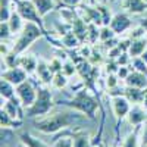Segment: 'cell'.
<instances>
[{"mask_svg":"<svg viewBox=\"0 0 147 147\" xmlns=\"http://www.w3.org/2000/svg\"><path fill=\"white\" fill-rule=\"evenodd\" d=\"M87 116L82 115L78 110H62V112H56L50 116H46L40 121H35V128L43 134H56L62 129H68L74 127L75 124L81 122V119H85Z\"/></svg>","mask_w":147,"mask_h":147,"instance_id":"obj_1","label":"cell"},{"mask_svg":"<svg viewBox=\"0 0 147 147\" xmlns=\"http://www.w3.org/2000/svg\"><path fill=\"white\" fill-rule=\"evenodd\" d=\"M57 105L66 106L69 109L78 110L82 115H85L88 119H96V112L100 107V102L96 96H93L88 88H81L75 93V96H72V99L69 100H60Z\"/></svg>","mask_w":147,"mask_h":147,"instance_id":"obj_2","label":"cell"},{"mask_svg":"<svg viewBox=\"0 0 147 147\" xmlns=\"http://www.w3.org/2000/svg\"><path fill=\"white\" fill-rule=\"evenodd\" d=\"M43 35H46V31L40 25H37L34 22H25V25H24L22 31L19 32V37H18L16 43L13 44V47H12L10 53L18 55V56L22 55L27 49L31 47L34 41L41 38Z\"/></svg>","mask_w":147,"mask_h":147,"instance_id":"obj_3","label":"cell"},{"mask_svg":"<svg viewBox=\"0 0 147 147\" xmlns=\"http://www.w3.org/2000/svg\"><path fill=\"white\" fill-rule=\"evenodd\" d=\"M53 96L47 87H37V99L32 106L25 109L28 118H40L47 115L53 109Z\"/></svg>","mask_w":147,"mask_h":147,"instance_id":"obj_4","label":"cell"},{"mask_svg":"<svg viewBox=\"0 0 147 147\" xmlns=\"http://www.w3.org/2000/svg\"><path fill=\"white\" fill-rule=\"evenodd\" d=\"M15 6H16L15 10L22 16V19L25 22H34L44 30L43 16L38 13L32 0H18V2H15Z\"/></svg>","mask_w":147,"mask_h":147,"instance_id":"obj_5","label":"cell"},{"mask_svg":"<svg viewBox=\"0 0 147 147\" xmlns=\"http://www.w3.org/2000/svg\"><path fill=\"white\" fill-rule=\"evenodd\" d=\"M16 97L21 100L24 109H27V107L32 106L37 99V87H34V84L30 80L24 81L22 84H19L16 87Z\"/></svg>","mask_w":147,"mask_h":147,"instance_id":"obj_6","label":"cell"},{"mask_svg":"<svg viewBox=\"0 0 147 147\" xmlns=\"http://www.w3.org/2000/svg\"><path fill=\"white\" fill-rule=\"evenodd\" d=\"M110 105H112V110H113V115L116 118V132H118V127L121 124V121L127 118L129 110H131V103L127 97L124 96H112L110 97Z\"/></svg>","mask_w":147,"mask_h":147,"instance_id":"obj_7","label":"cell"},{"mask_svg":"<svg viewBox=\"0 0 147 147\" xmlns=\"http://www.w3.org/2000/svg\"><path fill=\"white\" fill-rule=\"evenodd\" d=\"M2 78L12 82L15 87H18L19 84H22L24 81L28 80V74L21 66H15V68H7V69L2 71Z\"/></svg>","mask_w":147,"mask_h":147,"instance_id":"obj_8","label":"cell"},{"mask_svg":"<svg viewBox=\"0 0 147 147\" xmlns=\"http://www.w3.org/2000/svg\"><path fill=\"white\" fill-rule=\"evenodd\" d=\"M131 24L132 22H131V19L127 13H116V15L112 16V21H110L109 27L113 30V32L116 35H119V34H124L127 30H129Z\"/></svg>","mask_w":147,"mask_h":147,"instance_id":"obj_9","label":"cell"},{"mask_svg":"<svg viewBox=\"0 0 147 147\" xmlns=\"http://www.w3.org/2000/svg\"><path fill=\"white\" fill-rule=\"evenodd\" d=\"M22 107L24 106H22V103H21V100L18 99V97H12V99L6 100L2 105V110H5L7 115H10L15 119H22L24 118L25 110H22Z\"/></svg>","mask_w":147,"mask_h":147,"instance_id":"obj_10","label":"cell"},{"mask_svg":"<svg viewBox=\"0 0 147 147\" xmlns=\"http://www.w3.org/2000/svg\"><path fill=\"white\" fill-rule=\"evenodd\" d=\"M127 119L132 127L143 125L146 122V119H147V109L143 105H132Z\"/></svg>","mask_w":147,"mask_h":147,"instance_id":"obj_11","label":"cell"},{"mask_svg":"<svg viewBox=\"0 0 147 147\" xmlns=\"http://www.w3.org/2000/svg\"><path fill=\"white\" fill-rule=\"evenodd\" d=\"M125 84L129 87H137V88H147V75L138 71H131L129 75L125 78Z\"/></svg>","mask_w":147,"mask_h":147,"instance_id":"obj_12","label":"cell"},{"mask_svg":"<svg viewBox=\"0 0 147 147\" xmlns=\"http://www.w3.org/2000/svg\"><path fill=\"white\" fill-rule=\"evenodd\" d=\"M119 96H124L129 100L131 105H141L143 103V97H144V90L143 88H137V87H127L119 93Z\"/></svg>","mask_w":147,"mask_h":147,"instance_id":"obj_13","label":"cell"},{"mask_svg":"<svg viewBox=\"0 0 147 147\" xmlns=\"http://www.w3.org/2000/svg\"><path fill=\"white\" fill-rule=\"evenodd\" d=\"M35 74H37V77H38L44 84H52L53 77H55V74L52 72V69H50V66H49V63L46 62V60H43V59L38 60V65H37Z\"/></svg>","mask_w":147,"mask_h":147,"instance_id":"obj_14","label":"cell"},{"mask_svg":"<svg viewBox=\"0 0 147 147\" xmlns=\"http://www.w3.org/2000/svg\"><path fill=\"white\" fill-rule=\"evenodd\" d=\"M122 6H124V9H127L128 13H132V15H140L147 10L146 0H124Z\"/></svg>","mask_w":147,"mask_h":147,"instance_id":"obj_15","label":"cell"},{"mask_svg":"<svg viewBox=\"0 0 147 147\" xmlns=\"http://www.w3.org/2000/svg\"><path fill=\"white\" fill-rule=\"evenodd\" d=\"M147 49V40L144 37H138V38H134L131 40V44H129V49H128V55L131 57H138L141 56Z\"/></svg>","mask_w":147,"mask_h":147,"instance_id":"obj_16","label":"cell"},{"mask_svg":"<svg viewBox=\"0 0 147 147\" xmlns=\"http://www.w3.org/2000/svg\"><path fill=\"white\" fill-rule=\"evenodd\" d=\"M71 27H72L74 34L80 38V41L84 43V40L88 37V27L85 25V21L78 18V16H75V19H74L72 24H71Z\"/></svg>","mask_w":147,"mask_h":147,"instance_id":"obj_17","label":"cell"},{"mask_svg":"<svg viewBox=\"0 0 147 147\" xmlns=\"http://www.w3.org/2000/svg\"><path fill=\"white\" fill-rule=\"evenodd\" d=\"M72 140H74V147H93L91 138L85 131L82 129H75L72 131Z\"/></svg>","mask_w":147,"mask_h":147,"instance_id":"obj_18","label":"cell"},{"mask_svg":"<svg viewBox=\"0 0 147 147\" xmlns=\"http://www.w3.org/2000/svg\"><path fill=\"white\" fill-rule=\"evenodd\" d=\"M38 60H37L32 55H19V66L25 71L28 75L32 72H35Z\"/></svg>","mask_w":147,"mask_h":147,"instance_id":"obj_19","label":"cell"},{"mask_svg":"<svg viewBox=\"0 0 147 147\" xmlns=\"http://www.w3.org/2000/svg\"><path fill=\"white\" fill-rule=\"evenodd\" d=\"M0 125L2 129H7V128H19L22 125V119H15L10 115H7L5 110L0 112Z\"/></svg>","mask_w":147,"mask_h":147,"instance_id":"obj_20","label":"cell"},{"mask_svg":"<svg viewBox=\"0 0 147 147\" xmlns=\"http://www.w3.org/2000/svg\"><path fill=\"white\" fill-rule=\"evenodd\" d=\"M19 141L24 143L27 147H49L43 140H40L38 137L31 136L30 132H22V134H19Z\"/></svg>","mask_w":147,"mask_h":147,"instance_id":"obj_21","label":"cell"},{"mask_svg":"<svg viewBox=\"0 0 147 147\" xmlns=\"http://www.w3.org/2000/svg\"><path fill=\"white\" fill-rule=\"evenodd\" d=\"M143 125H137L134 127V131L129 132L127 138L124 140V143H122V147H140V141H141V137L138 136L140 134V129H141Z\"/></svg>","mask_w":147,"mask_h":147,"instance_id":"obj_22","label":"cell"},{"mask_svg":"<svg viewBox=\"0 0 147 147\" xmlns=\"http://www.w3.org/2000/svg\"><path fill=\"white\" fill-rule=\"evenodd\" d=\"M0 94H2V99L9 100V99H12V97H15L16 87L12 82H9V81L2 78V81H0Z\"/></svg>","mask_w":147,"mask_h":147,"instance_id":"obj_23","label":"cell"},{"mask_svg":"<svg viewBox=\"0 0 147 147\" xmlns=\"http://www.w3.org/2000/svg\"><path fill=\"white\" fill-rule=\"evenodd\" d=\"M32 2L41 16H46L49 12L55 9V0H32Z\"/></svg>","mask_w":147,"mask_h":147,"instance_id":"obj_24","label":"cell"},{"mask_svg":"<svg viewBox=\"0 0 147 147\" xmlns=\"http://www.w3.org/2000/svg\"><path fill=\"white\" fill-rule=\"evenodd\" d=\"M9 27H10V30H12V32H21L22 31V28H24V19H22V16L18 13V12L15 10V12H12V15H10V18H9Z\"/></svg>","mask_w":147,"mask_h":147,"instance_id":"obj_25","label":"cell"},{"mask_svg":"<svg viewBox=\"0 0 147 147\" xmlns=\"http://www.w3.org/2000/svg\"><path fill=\"white\" fill-rule=\"evenodd\" d=\"M62 44L69 47V49H72V47H77L78 44H81V41H80L78 37L74 34V31L71 30V31H68L66 34L62 35Z\"/></svg>","mask_w":147,"mask_h":147,"instance_id":"obj_26","label":"cell"},{"mask_svg":"<svg viewBox=\"0 0 147 147\" xmlns=\"http://www.w3.org/2000/svg\"><path fill=\"white\" fill-rule=\"evenodd\" d=\"M10 3H13V0H0V18H2V22L9 21L12 10H10Z\"/></svg>","mask_w":147,"mask_h":147,"instance_id":"obj_27","label":"cell"},{"mask_svg":"<svg viewBox=\"0 0 147 147\" xmlns=\"http://www.w3.org/2000/svg\"><path fill=\"white\" fill-rule=\"evenodd\" d=\"M52 85H53L55 88H57V90L65 88L66 85H68V77L65 75L63 72H57V74H55L53 81H52Z\"/></svg>","mask_w":147,"mask_h":147,"instance_id":"obj_28","label":"cell"},{"mask_svg":"<svg viewBox=\"0 0 147 147\" xmlns=\"http://www.w3.org/2000/svg\"><path fill=\"white\" fill-rule=\"evenodd\" d=\"M72 134V132H71ZM71 134H63L62 137H59L55 140L52 147H74V140Z\"/></svg>","mask_w":147,"mask_h":147,"instance_id":"obj_29","label":"cell"},{"mask_svg":"<svg viewBox=\"0 0 147 147\" xmlns=\"http://www.w3.org/2000/svg\"><path fill=\"white\" fill-rule=\"evenodd\" d=\"M116 34L113 32V30L110 28L109 25H103L102 27V30H100V41H103V43H107L109 40H112L113 37H115Z\"/></svg>","mask_w":147,"mask_h":147,"instance_id":"obj_30","label":"cell"},{"mask_svg":"<svg viewBox=\"0 0 147 147\" xmlns=\"http://www.w3.org/2000/svg\"><path fill=\"white\" fill-rule=\"evenodd\" d=\"M132 66H134V69H136V71L143 72V74H146V75H147V63L144 62L140 56L138 57H132Z\"/></svg>","mask_w":147,"mask_h":147,"instance_id":"obj_31","label":"cell"},{"mask_svg":"<svg viewBox=\"0 0 147 147\" xmlns=\"http://www.w3.org/2000/svg\"><path fill=\"white\" fill-rule=\"evenodd\" d=\"M78 71V68H77V65L74 63V62H71V60H68V62H65L63 63V68H62V72L65 74V75L69 78L71 75H74Z\"/></svg>","mask_w":147,"mask_h":147,"instance_id":"obj_32","label":"cell"},{"mask_svg":"<svg viewBox=\"0 0 147 147\" xmlns=\"http://www.w3.org/2000/svg\"><path fill=\"white\" fill-rule=\"evenodd\" d=\"M10 34H13V32H12V30L9 27V22L7 21L6 22H2V25H0V37H2V41L7 40L9 37H10Z\"/></svg>","mask_w":147,"mask_h":147,"instance_id":"obj_33","label":"cell"},{"mask_svg":"<svg viewBox=\"0 0 147 147\" xmlns=\"http://www.w3.org/2000/svg\"><path fill=\"white\" fill-rule=\"evenodd\" d=\"M49 66H50V69H52V72H53V74H57V72H62L63 63L60 62V60H59L57 57H55V59H52V60H50Z\"/></svg>","mask_w":147,"mask_h":147,"instance_id":"obj_34","label":"cell"},{"mask_svg":"<svg viewBox=\"0 0 147 147\" xmlns=\"http://www.w3.org/2000/svg\"><path fill=\"white\" fill-rule=\"evenodd\" d=\"M118 75L116 74H109L107 75V78H106V84H107V87H109V90H113L116 85H118Z\"/></svg>","mask_w":147,"mask_h":147,"instance_id":"obj_35","label":"cell"},{"mask_svg":"<svg viewBox=\"0 0 147 147\" xmlns=\"http://www.w3.org/2000/svg\"><path fill=\"white\" fill-rule=\"evenodd\" d=\"M129 72H131V71H128V66H119L116 75H118L119 80H124V81H125V78L129 75Z\"/></svg>","mask_w":147,"mask_h":147,"instance_id":"obj_36","label":"cell"},{"mask_svg":"<svg viewBox=\"0 0 147 147\" xmlns=\"http://www.w3.org/2000/svg\"><path fill=\"white\" fill-rule=\"evenodd\" d=\"M146 146H147V119L144 122L143 134H141V141H140V147H146Z\"/></svg>","mask_w":147,"mask_h":147,"instance_id":"obj_37","label":"cell"},{"mask_svg":"<svg viewBox=\"0 0 147 147\" xmlns=\"http://www.w3.org/2000/svg\"><path fill=\"white\" fill-rule=\"evenodd\" d=\"M65 6H69V7H75V6H78L80 5V2L81 0H60Z\"/></svg>","mask_w":147,"mask_h":147,"instance_id":"obj_38","label":"cell"},{"mask_svg":"<svg viewBox=\"0 0 147 147\" xmlns=\"http://www.w3.org/2000/svg\"><path fill=\"white\" fill-rule=\"evenodd\" d=\"M0 53H2V56H3V57H5V56H7V55L10 53L5 41H2V46H0Z\"/></svg>","mask_w":147,"mask_h":147,"instance_id":"obj_39","label":"cell"},{"mask_svg":"<svg viewBox=\"0 0 147 147\" xmlns=\"http://www.w3.org/2000/svg\"><path fill=\"white\" fill-rule=\"evenodd\" d=\"M140 27L147 32V18H144V19H141V21H140Z\"/></svg>","mask_w":147,"mask_h":147,"instance_id":"obj_40","label":"cell"},{"mask_svg":"<svg viewBox=\"0 0 147 147\" xmlns=\"http://www.w3.org/2000/svg\"><path fill=\"white\" fill-rule=\"evenodd\" d=\"M141 105L147 109V88H144V97H143V103Z\"/></svg>","mask_w":147,"mask_h":147,"instance_id":"obj_41","label":"cell"},{"mask_svg":"<svg viewBox=\"0 0 147 147\" xmlns=\"http://www.w3.org/2000/svg\"><path fill=\"white\" fill-rule=\"evenodd\" d=\"M140 57H141V59H143V60H144V62H146V63H147V50H146V52H144V53H143V55H141V56H140Z\"/></svg>","mask_w":147,"mask_h":147,"instance_id":"obj_42","label":"cell"},{"mask_svg":"<svg viewBox=\"0 0 147 147\" xmlns=\"http://www.w3.org/2000/svg\"><path fill=\"white\" fill-rule=\"evenodd\" d=\"M16 147H27V146H25V144H24V143H19V144H18Z\"/></svg>","mask_w":147,"mask_h":147,"instance_id":"obj_43","label":"cell"},{"mask_svg":"<svg viewBox=\"0 0 147 147\" xmlns=\"http://www.w3.org/2000/svg\"><path fill=\"white\" fill-rule=\"evenodd\" d=\"M13 2H18V0H13Z\"/></svg>","mask_w":147,"mask_h":147,"instance_id":"obj_44","label":"cell"},{"mask_svg":"<svg viewBox=\"0 0 147 147\" xmlns=\"http://www.w3.org/2000/svg\"><path fill=\"white\" fill-rule=\"evenodd\" d=\"M146 147H147V146H146Z\"/></svg>","mask_w":147,"mask_h":147,"instance_id":"obj_45","label":"cell"}]
</instances>
